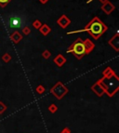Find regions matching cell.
Returning a JSON list of instances; mask_svg holds the SVG:
<instances>
[{"label": "cell", "mask_w": 119, "mask_h": 133, "mask_svg": "<svg viewBox=\"0 0 119 133\" xmlns=\"http://www.w3.org/2000/svg\"><path fill=\"white\" fill-rule=\"evenodd\" d=\"M2 60H4L5 62H8L9 60H11V56H10L8 53H5L4 55L2 56Z\"/></svg>", "instance_id": "5bb4252c"}, {"label": "cell", "mask_w": 119, "mask_h": 133, "mask_svg": "<svg viewBox=\"0 0 119 133\" xmlns=\"http://www.w3.org/2000/svg\"><path fill=\"white\" fill-rule=\"evenodd\" d=\"M21 31H22V34H23L24 36H28V35L31 34V28L29 26H23Z\"/></svg>", "instance_id": "4fadbf2b"}, {"label": "cell", "mask_w": 119, "mask_h": 133, "mask_svg": "<svg viewBox=\"0 0 119 133\" xmlns=\"http://www.w3.org/2000/svg\"><path fill=\"white\" fill-rule=\"evenodd\" d=\"M42 24L43 23H42L39 20H36L34 22H33V27H34L35 29H36V30H38V29L41 27V25H42Z\"/></svg>", "instance_id": "7c38bea8"}, {"label": "cell", "mask_w": 119, "mask_h": 133, "mask_svg": "<svg viewBox=\"0 0 119 133\" xmlns=\"http://www.w3.org/2000/svg\"><path fill=\"white\" fill-rule=\"evenodd\" d=\"M44 90H45V89H43V87H42V86H39V87L36 89V91H37L38 93H42Z\"/></svg>", "instance_id": "e0dca14e"}, {"label": "cell", "mask_w": 119, "mask_h": 133, "mask_svg": "<svg viewBox=\"0 0 119 133\" xmlns=\"http://www.w3.org/2000/svg\"><path fill=\"white\" fill-rule=\"evenodd\" d=\"M92 89H93V90H94V91H95L99 96H101V95H102V93L104 92V89L101 87V85L99 84V82L96 83V84L92 87Z\"/></svg>", "instance_id": "30bf717a"}, {"label": "cell", "mask_w": 119, "mask_h": 133, "mask_svg": "<svg viewBox=\"0 0 119 133\" xmlns=\"http://www.w3.org/2000/svg\"><path fill=\"white\" fill-rule=\"evenodd\" d=\"M57 23H58V25H60L62 29H66L68 26L71 24V20H70L66 15L63 14V15H61V16L58 19Z\"/></svg>", "instance_id": "8992f818"}, {"label": "cell", "mask_w": 119, "mask_h": 133, "mask_svg": "<svg viewBox=\"0 0 119 133\" xmlns=\"http://www.w3.org/2000/svg\"><path fill=\"white\" fill-rule=\"evenodd\" d=\"M39 1L41 2V3H42V4H46V3L48 2V0H39Z\"/></svg>", "instance_id": "d6986e66"}, {"label": "cell", "mask_w": 119, "mask_h": 133, "mask_svg": "<svg viewBox=\"0 0 119 133\" xmlns=\"http://www.w3.org/2000/svg\"><path fill=\"white\" fill-rule=\"evenodd\" d=\"M21 39H22V36L20 35V33L19 31H15L10 35V40L15 45L18 44Z\"/></svg>", "instance_id": "ba28073f"}, {"label": "cell", "mask_w": 119, "mask_h": 133, "mask_svg": "<svg viewBox=\"0 0 119 133\" xmlns=\"http://www.w3.org/2000/svg\"><path fill=\"white\" fill-rule=\"evenodd\" d=\"M100 8L106 15H110V14H112V12H114L115 10V6L114 4H112L111 2L108 0V1L103 3Z\"/></svg>", "instance_id": "5b68a950"}, {"label": "cell", "mask_w": 119, "mask_h": 133, "mask_svg": "<svg viewBox=\"0 0 119 133\" xmlns=\"http://www.w3.org/2000/svg\"><path fill=\"white\" fill-rule=\"evenodd\" d=\"M95 48V45L90 39L82 40L77 38L67 49L68 53H73L77 59H82L86 54L90 53Z\"/></svg>", "instance_id": "7a4b0ae2"}, {"label": "cell", "mask_w": 119, "mask_h": 133, "mask_svg": "<svg viewBox=\"0 0 119 133\" xmlns=\"http://www.w3.org/2000/svg\"><path fill=\"white\" fill-rule=\"evenodd\" d=\"M10 1H11V0H0V7H1V8H5Z\"/></svg>", "instance_id": "9a60e30c"}, {"label": "cell", "mask_w": 119, "mask_h": 133, "mask_svg": "<svg viewBox=\"0 0 119 133\" xmlns=\"http://www.w3.org/2000/svg\"><path fill=\"white\" fill-rule=\"evenodd\" d=\"M118 37H119V34L116 33L115 36L112 37L111 39L109 40V45L111 46L113 48H115V51H118L119 50V40H118Z\"/></svg>", "instance_id": "52a82bcc"}, {"label": "cell", "mask_w": 119, "mask_h": 133, "mask_svg": "<svg viewBox=\"0 0 119 133\" xmlns=\"http://www.w3.org/2000/svg\"><path fill=\"white\" fill-rule=\"evenodd\" d=\"M67 91H68V89H66V88H64L63 85L61 84V83H60V82L51 89V92L53 93V94H55L58 99H60Z\"/></svg>", "instance_id": "277c9868"}, {"label": "cell", "mask_w": 119, "mask_h": 133, "mask_svg": "<svg viewBox=\"0 0 119 133\" xmlns=\"http://www.w3.org/2000/svg\"><path fill=\"white\" fill-rule=\"evenodd\" d=\"M65 58H64L61 54H59L58 56L56 57L55 59H54V61H55V63L57 65H59V66H61V65L64 64V62H65Z\"/></svg>", "instance_id": "8fae6325"}, {"label": "cell", "mask_w": 119, "mask_h": 133, "mask_svg": "<svg viewBox=\"0 0 119 133\" xmlns=\"http://www.w3.org/2000/svg\"><path fill=\"white\" fill-rule=\"evenodd\" d=\"M38 30H39L40 33H41V34H42L43 36H47L49 33L51 32V28L48 26V24H46V23L42 24V25H41V27H40Z\"/></svg>", "instance_id": "9c48e42d"}, {"label": "cell", "mask_w": 119, "mask_h": 133, "mask_svg": "<svg viewBox=\"0 0 119 133\" xmlns=\"http://www.w3.org/2000/svg\"><path fill=\"white\" fill-rule=\"evenodd\" d=\"M91 1H93V0H88L87 3H89V2H91ZM99 1H100V2H101V3L103 4L104 2H106V1H108V0H99Z\"/></svg>", "instance_id": "ac0fdd59"}, {"label": "cell", "mask_w": 119, "mask_h": 133, "mask_svg": "<svg viewBox=\"0 0 119 133\" xmlns=\"http://www.w3.org/2000/svg\"><path fill=\"white\" fill-rule=\"evenodd\" d=\"M108 30L107 25L103 22L102 20L99 19V17H94L84 27L83 30H77V31H72V32H68V35L71 34H76V33L81 32H87L89 34L90 36L94 38V39H99L100 36H102L104 33Z\"/></svg>", "instance_id": "6da1fadb"}, {"label": "cell", "mask_w": 119, "mask_h": 133, "mask_svg": "<svg viewBox=\"0 0 119 133\" xmlns=\"http://www.w3.org/2000/svg\"><path fill=\"white\" fill-rule=\"evenodd\" d=\"M25 23L23 17L19 15H12L8 19V26L12 29H19L22 28V26Z\"/></svg>", "instance_id": "3957f363"}, {"label": "cell", "mask_w": 119, "mask_h": 133, "mask_svg": "<svg viewBox=\"0 0 119 133\" xmlns=\"http://www.w3.org/2000/svg\"><path fill=\"white\" fill-rule=\"evenodd\" d=\"M42 56H43L45 59H48V58L50 57V52H49L48 50H45L43 52V54H42Z\"/></svg>", "instance_id": "2e32d148"}]
</instances>
